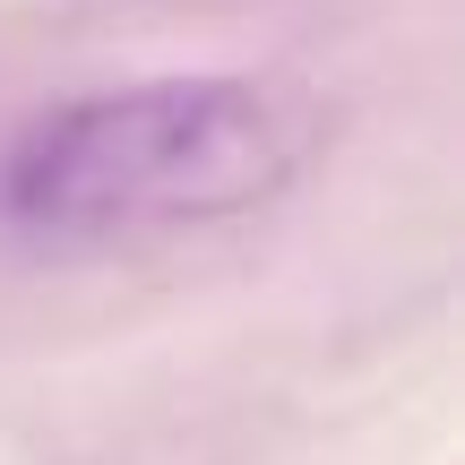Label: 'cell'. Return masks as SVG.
<instances>
[{
    "label": "cell",
    "instance_id": "obj_1",
    "mask_svg": "<svg viewBox=\"0 0 465 465\" xmlns=\"http://www.w3.org/2000/svg\"><path fill=\"white\" fill-rule=\"evenodd\" d=\"M319 138V95L284 78H138L26 121L0 164V207L35 232L216 224L284 199Z\"/></svg>",
    "mask_w": 465,
    "mask_h": 465
}]
</instances>
